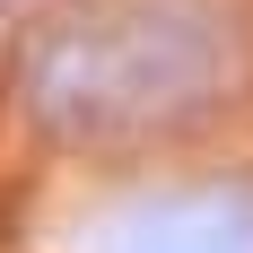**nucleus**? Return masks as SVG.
Here are the masks:
<instances>
[{
	"label": "nucleus",
	"instance_id": "nucleus-1",
	"mask_svg": "<svg viewBox=\"0 0 253 253\" xmlns=\"http://www.w3.org/2000/svg\"><path fill=\"white\" fill-rule=\"evenodd\" d=\"M79 253H253V201L236 192H175V201L105 210V227L79 236Z\"/></svg>",
	"mask_w": 253,
	"mask_h": 253
}]
</instances>
